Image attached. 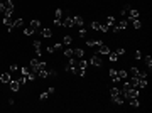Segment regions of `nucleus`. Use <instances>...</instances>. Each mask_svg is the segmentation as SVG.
<instances>
[{
	"label": "nucleus",
	"instance_id": "6ab92c4d",
	"mask_svg": "<svg viewBox=\"0 0 152 113\" xmlns=\"http://www.w3.org/2000/svg\"><path fill=\"white\" fill-rule=\"evenodd\" d=\"M71 42H73V37H71V36H64V37H63V46H66V47H68Z\"/></svg>",
	"mask_w": 152,
	"mask_h": 113
},
{
	"label": "nucleus",
	"instance_id": "a211bd4d",
	"mask_svg": "<svg viewBox=\"0 0 152 113\" xmlns=\"http://www.w3.org/2000/svg\"><path fill=\"white\" fill-rule=\"evenodd\" d=\"M117 74H118V78H120V79H127V78H128V73L125 71V69H118V71H117Z\"/></svg>",
	"mask_w": 152,
	"mask_h": 113
},
{
	"label": "nucleus",
	"instance_id": "2f4dec72",
	"mask_svg": "<svg viewBox=\"0 0 152 113\" xmlns=\"http://www.w3.org/2000/svg\"><path fill=\"white\" fill-rule=\"evenodd\" d=\"M132 24H134V27H135V29H140V27H142V24H140V20H139V19H134V20H132Z\"/></svg>",
	"mask_w": 152,
	"mask_h": 113
},
{
	"label": "nucleus",
	"instance_id": "6e6552de",
	"mask_svg": "<svg viewBox=\"0 0 152 113\" xmlns=\"http://www.w3.org/2000/svg\"><path fill=\"white\" fill-rule=\"evenodd\" d=\"M41 36H42V37H51L52 36V30L49 27H42V29H41Z\"/></svg>",
	"mask_w": 152,
	"mask_h": 113
},
{
	"label": "nucleus",
	"instance_id": "a878e982",
	"mask_svg": "<svg viewBox=\"0 0 152 113\" xmlns=\"http://www.w3.org/2000/svg\"><path fill=\"white\" fill-rule=\"evenodd\" d=\"M22 25H24V19H17L15 22L12 24V27L15 29V27H22Z\"/></svg>",
	"mask_w": 152,
	"mask_h": 113
},
{
	"label": "nucleus",
	"instance_id": "37998d69",
	"mask_svg": "<svg viewBox=\"0 0 152 113\" xmlns=\"http://www.w3.org/2000/svg\"><path fill=\"white\" fill-rule=\"evenodd\" d=\"M4 12H5V4L0 2V14H4Z\"/></svg>",
	"mask_w": 152,
	"mask_h": 113
},
{
	"label": "nucleus",
	"instance_id": "7c9ffc66",
	"mask_svg": "<svg viewBox=\"0 0 152 113\" xmlns=\"http://www.w3.org/2000/svg\"><path fill=\"white\" fill-rule=\"evenodd\" d=\"M68 69L73 74H78V76H80V68H78V66H71V68H68Z\"/></svg>",
	"mask_w": 152,
	"mask_h": 113
},
{
	"label": "nucleus",
	"instance_id": "f257e3e1",
	"mask_svg": "<svg viewBox=\"0 0 152 113\" xmlns=\"http://www.w3.org/2000/svg\"><path fill=\"white\" fill-rule=\"evenodd\" d=\"M90 63H91V66H95V68H100V66L103 64V61H101V57L98 56V54H96V56H93Z\"/></svg>",
	"mask_w": 152,
	"mask_h": 113
},
{
	"label": "nucleus",
	"instance_id": "393cba45",
	"mask_svg": "<svg viewBox=\"0 0 152 113\" xmlns=\"http://www.w3.org/2000/svg\"><path fill=\"white\" fill-rule=\"evenodd\" d=\"M63 17V10L61 8H56V12H54V20H61Z\"/></svg>",
	"mask_w": 152,
	"mask_h": 113
},
{
	"label": "nucleus",
	"instance_id": "2eb2a0df",
	"mask_svg": "<svg viewBox=\"0 0 152 113\" xmlns=\"http://www.w3.org/2000/svg\"><path fill=\"white\" fill-rule=\"evenodd\" d=\"M34 49H36V56L41 57V40H34Z\"/></svg>",
	"mask_w": 152,
	"mask_h": 113
},
{
	"label": "nucleus",
	"instance_id": "09e8293b",
	"mask_svg": "<svg viewBox=\"0 0 152 113\" xmlns=\"http://www.w3.org/2000/svg\"><path fill=\"white\" fill-rule=\"evenodd\" d=\"M54 25H56V27H59V25H63V22H61V20H54Z\"/></svg>",
	"mask_w": 152,
	"mask_h": 113
},
{
	"label": "nucleus",
	"instance_id": "4be33fe9",
	"mask_svg": "<svg viewBox=\"0 0 152 113\" xmlns=\"http://www.w3.org/2000/svg\"><path fill=\"white\" fill-rule=\"evenodd\" d=\"M127 25H128V20H127V19H120V22H118V27L124 30V29H127Z\"/></svg>",
	"mask_w": 152,
	"mask_h": 113
},
{
	"label": "nucleus",
	"instance_id": "ea45409f",
	"mask_svg": "<svg viewBox=\"0 0 152 113\" xmlns=\"http://www.w3.org/2000/svg\"><path fill=\"white\" fill-rule=\"evenodd\" d=\"M48 73H49V76H51V78H56L58 76V73L54 71V69H51V71H48Z\"/></svg>",
	"mask_w": 152,
	"mask_h": 113
},
{
	"label": "nucleus",
	"instance_id": "a18cd8bd",
	"mask_svg": "<svg viewBox=\"0 0 152 113\" xmlns=\"http://www.w3.org/2000/svg\"><path fill=\"white\" fill-rule=\"evenodd\" d=\"M48 96H49V93H48V91H46V93H41V100H46Z\"/></svg>",
	"mask_w": 152,
	"mask_h": 113
},
{
	"label": "nucleus",
	"instance_id": "ddd939ff",
	"mask_svg": "<svg viewBox=\"0 0 152 113\" xmlns=\"http://www.w3.org/2000/svg\"><path fill=\"white\" fill-rule=\"evenodd\" d=\"M31 27L34 29V30H41V20H31Z\"/></svg>",
	"mask_w": 152,
	"mask_h": 113
},
{
	"label": "nucleus",
	"instance_id": "58836bf2",
	"mask_svg": "<svg viewBox=\"0 0 152 113\" xmlns=\"http://www.w3.org/2000/svg\"><path fill=\"white\" fill-rule=\"evenodd\" d=\"M120 30H122V29L118 27V24H113V32L117 34V32H120Z\"/></svg>",
	"mask_w": 152,
	"mask_h": 113
},
{
	"label": "nucleus",
	"instance_id": "79ce46f5",
	"mask_svg": "<svg viewBox=\"0 0 152 113\" xmlns=\"http://www.w3.org/2000/svg\"><path fill=\"white\" fill-rule=\"evenodd\" d=\"M80 37H86V29H80Z\"/></svg>",
	"mask_w": 152,
	"mask_h": 113
},
{
	"label": "nucleus",
	"instance_id": "f03ea898",
	"mask_svg": "<svg viewBox=\"0 0 152 113\" xmlns=\"http://www.w3.org/2000/svg\"><path fill=\"white\" fill-rule=\"evenodd\" d=\"M139 10H137V8H130V10H128V20H134V19H139Z\"/></svg>",
	"mask_w": 152,
	"mask_h": 113
},
{
	"label": "nucleus",
	"instance_id": "f3484780",
	"mask_svg": "<svg viewBox=\"0 0 152 113\" xmlns=\"http://www.w3.org/2000/svg\"><path fill=\"white\" fill-rule=\"evenodd\" d=\"M64 56H66V57H68V59H69V57H73V56H74V49H71V47H66V49H64Z\"/></svg>",
	"mask_w": 152,
	"mask_h": 113
},
{
	"label": "nucleus",
	"instance_id": "20e7f679",
	"mask_svg": "<svg viewBox=\"0 0 152 113\" xmlns=\"http://www.w3.org/2000/svg\"><path fill=\"white\" fill-rule=\"evenodd\" d=\"M63 25H64V27H73V25H74V20H73V17L68 15L66 19L63 20Z\"/></svg>",
	"mask_w": 152,
	"mask_h": 113
},
{
	"label": "nucleus",
	"instance_id": "e433bc0d",
	"mask_svg": "<svg viewBox=\"0 0 152 113\" xmlns=\"http://www.w3.org/2000/svg\"><path fill=\"white\" fill-rule=\"evenodd\" d=\"M19 83H20V85H25V83H27V76L24 74L22 78H19Z\"/></svg>",
	"mask_w": 152,
	"mask_h": 113
},
{
	"label": "nucleus",
	"instance_id": "1a4fd4ad",
	"mask_svg": "<svg viewBox=\"0 0 152 113\" xmlns=\"http://www.w3.org/2000/svg\"><path fill=\"white\" fill-rule=\"evenodd\" d=\"M112 101H113V103H115V105H124V101H125V98H124V95H118V96L112 98Z\"/></svg>",
	"mask_w": 152,
	"mask_h": 113
},
{
	"label": "nucleus",
	"instance_id": "b1692460",
	"mask_svg": "<svg viewBox=\"0 0 152 113\" xmlns=\"http://www.w3.org/2000/svg\"><path fill=\"white\" fill-rule=\"evenodd\" d=\"M74 56L78 57V59H81V57H84V51L83 49H74Z\"/></svg>",
	"mask_w": 152,
	"mask_h": 113
},
{
	"label": "nucleus",
	"instance_id": "f704fd0d",
	"mask_svg": "<svg viewBox=\"0 0 152 113\" xmlns=\"http://www.w3.org/2000/svg\"><path fill=\"white\" fill-rule=\"evenodd\" d=\"M5 8H12L14 10V2L12 0H7V2H5Z\"/></svg>",
	"mask_w": 152,
	"mask_h": 113
},
{
	"label": "nucleus",
	"instance_id": "c9c22d12",
	"mask_svg": "<svg viewBox=\"0 0 152 113\" xmlns=\"http://www.w3.org/2000/svg\"><path fill=\"white\" fill-rule=\"evenodd\" d=\"M100 30L101 32H108V25L107 24H100Z\"/></svg>",
	"mask_w": 152,
	"mask_h": 113
},
{
	"label": "nucleus",
	"instance_id": "49530a36",
	"mask_svg": "<svg viewBox=\"0 0 152 113\" xmlns=\"http://www.w3.org/2000/svg\"><path fill=\"white\" fill-rule=\"evenodd\" d=\"M140 57H142V53H140V51H135V59H140Z\"/></svg>",
	"mask_w": 152,
	"mask_h": 113
},
{
	"label": "nucleus",
	"instance_id": "c03bdc74",
	"mask_svg": "<svg viewBox=\"0 0 152 113\" xmlns=\"http://www.w3.org/2000/svg\"><path fill=\"white\" fill-rule=\"evenodd\" d=\"M8 69H10V73H15V71H17V66H15V64H12Z\"/></svg>",
	"mask_w": 152,
	"mask_h": 113
},
{
	"label": "nucleus",
	"instance_id": "c756f323",
	"mask_svg": "<svg viewBox=\"0 0 152 113\" xmlns=\"http://www.w3.org/2000/svg\"><path fill=\"white\" fill-rule=\"evenodd\" d=\"M105 24H107L108 27H110V25H113V24H115V17H112V15L107 17V22H105Z\"/></svg>",
	"mask_w": 152,
	"mask_h": 113
},
{
	"label": "nucleus",
	"instance_id": "0eeeda50",
	"mask_svg": "<svg viewBox=\"0 0 152 113\" xmlns=\"http://www.w3.org/2000/svg\"><path fill=\"white\" fill-rule=\"evenodd\" d=\"M37 76H39L41 79H46V78H49V73H48V69H46V68L39 69V71H37Z\"/></svg>",
	"mask_w": 152,
	"mask_h": 113
},
{
	"label": "nucleus",
	"instance_id": "aec40b11",
	"mask_svg": "<svg viewBox=\"0 0 152 113\" xmlns=\"http://www.w3.org/2000/svg\"><path fill=\"white\" fill-rule=\"evenodd\" d=\"M128 103H130V106H134V108H139V100L137 98H128Z\"/></svg>",
	"mask_w": 152,
	"mask_h": 113
},
{
	"label": "nucleus",
	"instance_id": "39448f33",
	"mask_svg": "<svg viewBox=\"0 0 152 113\" xmlns=\"http://www.w3.org/2000/svg\"><path fill=\"white\" fill-rule=\"evenodd\" d=\"M8 85H10V89H12V91H19V88H20V83H19V79H10V83H8Z\"/></svg>",
	"mask_w": 152,
	"mask_h": 113
},
{
	"label": "nucleus",
	"instance_id": "423d86ee",
	"mask_svg": "<svg viewBox=\"0 0 152 113\" xmlns=\"http://www.w3.org/2000/svg\"><path fill=\"white\" fill-rule=\"evenodd\" d=\"M108 53H110V47H108V46H105V44L98 46V53L96 54H108Z\"/></svg>",
	"mask_w": 152,
	"mask_h": 113
},
{
	"label": "nucleus",
	"instance_id": "cd10ccee",
	"mask_svg": "<svg viewBox=\"0 0 152 113\" xmlns=\"http://www.w3.org/2000/svg\"><path fill=\"white\" fill-rule=\"evenodd\" d=\"M71 66H78V61L74 59V57H69L68 59V68H71ZM66 68V69H68Z\"/></svg>",
	"mask_w": 152,
	"mask_h": 113
},
{
	"label": "nucleus",
	"instance_id": "c85d7f7f",
	"mask_svg": "<svg viewBox=\"0 0 152 113\" xmlns=\"http://www.w3.org/2000/svg\"><path fill=\"white\" fill-rule=\"evenodd\" d=\"M34 32H36V30H34V29H32L31 25H29V27H25V29H24V34H25V36H32V34H34Z\"/></svg>",
	"mask_w": 152,
	"mask_h": 113
},
{
	"label": "nucleus",
	"instance_id": "72a5a7b5",
	"mask_svg": "<svg viewBox=\"0 0 152 113\" xmlns=\"http://www.w3.org/2000/svg\"><path fill=\"white\" fill-rule=\"evenodd\" d=\"M115 53H117V56H118V57H122V56L125 54V49H124V47H118V49L115 51Z\"/></svg>",
	"mask_w": 152,
	"mask_h": 113
},
{
	"label": "nucleus",
	"instance_id": "7ed1b4c3",
	"mask_svg": "<svg viewBox=\"0 0 152 113\" xmlns=\"http://www.w3.org/2000/svg\"><path fill=\"white\" fill-rule=\"evenodd\" d=\"M110 78H112V81H113V83H120V78H118V74H117V69H110Z\"/></svg>",
	"mask_w": 152,
	"mask_h": 113
},
{
	"label": "nucleus",
	"instance_id": "4468645a",
	"mask_svg": "<svg viewBox=\"0 0 152 113\" xmlns=\"http://www.w3.org/2000/svg\"><path fill=\"white\" fill-rule=\"evenodd\" d=\"M118 95H122V89H118V88H110V98H115V96H118Z\"/></svg>",
	"mask_w": 152,
	"mask_h": 113
},
{
	"label": "nucleus",
	"instance_id": "473e14b6",
	"mask_svg": "<svg viewBox=\"0 0 152 113\" xmlns=\"http://www.w3.org/2000/svg\"><path fill=\"white\" fill-rule=\"evenodd\" d=\"M91 29L93 30H100V22H95V20H93L91 22Z\"/></svg>",
	"mask_w": 152,
	"mask_h": 113
},
{
	"label": "nucleus",
	"instance_id": "dca6fc26",
	"mask_svg": "<svg viewBox=\"0 0 152 113\" xmlns=\"http://www.w3.org/2000/svg\"><path fill=\"white\" fill-rule=\"evenodd\" d=\"M86 44H88L90 47H93V46H100V44H103V42L98 40V39H90V40H86Z\"/></svg>",
	"mask_w": 152,
	"mask_h": 113
},
{
	"label": "nucleus",
	"instance_id": "4c0bfd02",
	"mask_svg": "<svg viewBox=\"0 0 152 113\" xmlns=\"http://www.w3.org/2000/svg\"><path fill=\"white\" fill-rule=\"evenodd\" d=\"M63 49V42H58V44H54V51H61Z\"/></svg>",
	"mask_w": 152,
	"mask_h": 113
},
{
	"label": "nucleus",
	"instance_id": "de8ad7c7",
	"mask_svg": "<svg viewBox=\"0 0 152 113\" xmlns=\"http://www.w3.org/2000/svg\"><path fill=\"white\" fill-rule=\"evenodd\" d=\"M130 8H132V7H130V5H128V4H125V5H124V10H125V12H128Z\"/></svg>",
	"mask_w": 152,
	"mask_h": 113
},
{
	"label": "nucleus",
	"instance_id": "5701e85b",
	"mask_svg": "<svg viewBox=\"0 0 152 113\" xmlns=\"http://www.w3.org/2000/svg\"><path fill=\"white\" fill-rule=\"evenodd\" d=\"M144 63H145V66L149 68V71H150V68H152V57L150 56H145L144 57Z\"/></svg>",
	"mask_w": 152,
	"mask_h": 113
},
{
	"label": "nucleus",
	"instance_id": "412c9836",
	"mask_svg": "<svg viewBox=\"0 0 152 113\" xmlns=\"http://www.w3.org/2000/svg\"><path fill=\"white\" fill-rule=\"evenodd\" d=\"M127 73H128V76H130V78H135L137 74H139V69H137V68H130Z\"/></svg>",
	"mask_w": 152,
	"mask_h": 113
},
{
	"label": "nucleus",
	"instance_id": "9b49d317",
	"mask_svg": "<svg viewBox=\"0 0 152 113\" xmlns=\"http://www.w3.org/2000/svg\"><path fill=\"white\" fill-rule=\"evenodd\" d=\"M0 79H2V83H10L12 76H10V73H4V74H0Z\"/></svg>",
	"mask_w": 152,
	"mask_h": 113
},
{
	"label": "nucleus",
	"instance_id": "9d476101",
	"mask_svg": "<svg viewBox=\"0 0 152 113\" xmlns=\"http://www.w3.org/2000/svg\"><path fill=\"white\" fill-rule=\"evenodd\" d=\"M4 24L7 25V30H12V24H14V22H12V19H10V17H5V15H4Z\"/></svg>",
	"mask_w": 152,
	"mask_h": 113
},
{
	"label": "nucleus",
	"instance_id": "bb28decb",
	"mask_svg": "<svg viewBox=\"0 0 152 113\" xmlns=\"http://www.w3.org/2000/svg\"><path fill=\"white\" fill-rule=\"evenodd\" d=\"M108 59L112 61V63H115V61L118 59V56H117V53H112V51H110V53H108Z\"/></svg>",
	"mask_w": 152,
	"mask_h": 113
},
{
	"label": "nucleus",
	"instance_id": "f8f14e48",
	"mask_svg": "<svg viewBox=\"0 0 152 113\" xmlns=\"http://www.w3.org/2000/svg\"><path fill=\"white\" fill-rule=\"evenodd\" d=\"M73 20H74V25H80V27H83V24H84L83 17H80V15H74V17H73Z\"/></svg>",
	"mask_w": 152,
	"mask_h": 113
},
{
	"label": "nucleus",
	"instance_id": "a19ab883",
	"mask_svg": "<svg viewBox=\"0 0 152 113\" xmlns=\"http://www.w3.org/2000/svg\"><path fill=\"white\" fill-rule=\"evenodd\" d=\"M29 71H31V68H27V66H25V68H22V74H25V76L29 74Z\"/></svg>",
	"mask_w": 152,
	"mask_h": 113
}]
</instances>
